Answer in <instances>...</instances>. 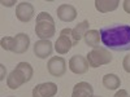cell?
<instances>
[{
  "label": "cell",
  "instance_id": "obj_1",
  "mask_svg": "<svg viewBox=\"0 0 130 97\" xmlns=\"http://www.w3.org/2000/svg\"><path fill=\"white\" fill-rule=\"evenodd\" d=\"M100 39L107 49L115 52L130 51V25H111L100 29Z\"/></svg>",
  "mask_w": 130,
  "mask_h": 97
},
{
  "label": "cell",
  "instance_id": "obj_2",
  "mask_svg": "<svg viewBox=\"0 0 130 97\" xmlns=\"http://www.w3.org/2000/svg\"><path fill=\"white\" fill-rule=\"evenodd\" d=\"M56 32L55 21L52 16L47 12H40L37 16V25H35V34L40 40H50Z\"/></svg>",
  "mask_w": 130,
  "mask_h": 97
},
{
  "label": "cell",
  "instance_id": "obj_3",
  "mask_svg": "<svg viewBox=\"0 0 130 97\" xmlns=\"http://www.w3.org/2000/svg\"><path fill=\"white\" fill-rule=\"evenodd\" d=\"M86 60H87L90 67L96 69L99 66H103V65L111 63L113 57L111 55V52L108 51L105 47H98V48H94L91 52L87 53Z\"/></svg>",
  "mask_w": 130,
  "mask_h": 97
},
{
  "label": "cell",
  "instance_id": "obj_4",
  "mask_svg": "<svg viewBox=\"0 0 130 97\" xmlns=\"http://www.w3.org/2000/svg\"><path fill=\"white\" fill-rule=\"evenodd\" d=\"M74 47L72 38V29H62L55 43V51L59 55H65Z\"/></svg>",
  "mask_w": 130,
  "mask_h": 97
},
{
  "label": "cell",
  "instance_id": "obj_5",
  "mask_svg": "<svg viewBox=\"0 0 130 97\" xmlns=\"http://www.w3.org/2000/svg\"><path fill=\"white\" fill-rule=\"evenodd\" d=\"M47 70L55 78L64 77V74L67 72V61L60 56L51 57L50 61L47 62Z\"/></svg>",
  "mask_w": 130,
  "mask_h": 97
},
{
  "label": "cell",
  "instance_id": "obj_6",
  "mask_svg": "<svg viewBox=\"0 0 130 97\" xmlns=\"http://www.w3.org/2000/svg\"><path fill=\"white\" fill-rule=\"evenodd\" d=\"M69 70L73 74H77V75H82L86 74L89 71L90 65L86 60V57L81 56V55H74L70 60H69Z\"/></svg>",
  "mask_w": 130,
  "mask_h": 97
},
{
  "label": "cell",
  "instance_id": "obj_7",
  "mask_svg": "<svg viewBox=\"0 0 130 97\" xmlns=\"http://www.w3.org/2000/svg\"><path fill=\"white\" fill-rule=\"evenodd\" d=\"M16 17L18 21L24 23L30 22L32 17H34V7H32V4H30L29 2L20 3L16 8Z\"/></svg>",
  "mask_w": 130,
  "mask_h": 97
},
{
  "label": "cell",
  "instance_id": "obj_8",
  "mask_svg": "<svg viewBox=\"0 0 130 97\" xmlns=\"http://www.w3.org/2000/svg\"><path fill=\"white\" fill-rule=\"evenodd\" d=\"M57 93V85L52 82L38 84L32 89V97H53Z\"/></svg>",
  "mask_w": 130,
  "mask_h": 97
},
{
  "label": "cell",
  "instance_id": "obj_9",
  "mask_svg": "<svg viewBox=\"0 0 130 97\" xmlns=\"http://www.w3.org/2000/svg\"><path fill=\"white\" fill-rule=\"evenodd\" d=\"M30 47V38L25 32H20L14 36V41H13V48L12 52L16 55H22L25 53Z\"/></svg>",
  "mask_w": 130,
  "mask_h": 97
},
{
  "label": "cell",
  "instance_id": "obj_10",
  "mask_svg": "<svg viewBox=\"0 0 130 97\" xmlns=\"http://www.w3.org/2000/svg\"><path fill=\"white\" fill-rule=\"evenodd\" d=\"M53 44L50 40H38L34 44V55L42 60L50 57L53 52Z\"/></svg>",
  "mask_w": 130,
  "mask_h": 97
},
{
  "label": "cell",
  "instance_id": "obj_11",
  "mask_svg": "<svg viewBox=\"0 0 130 97\" xmlns=\"http://www.w3.org/2000/svg\"><path fill=\"white\" fill-rule=\"evenodd\" d=\"M57 17L62 22H73L77 18V9L69 4H61L57 8Z\"/></svg>",
  "mask_w": 130,
  "mask_h": 97
},
{
  "label": "cell",
  "instance_id": "obj_12",
  "mask_svg": "<svg viewBox=\"0 0 130 97\" xmlns=\"http://www.w3.org/2000/svg\"><path fill=\"white\" fill-rule=\"evenodd\" d=\"M25 83H27V79L18 69L10 71V74L7 77V85L10 89H17Z\"/></svg>",
  "mask_w": 130,
  "mask_h": 97
},
{
  "label": "cell",
  "instance_id": "obj_13",
  "mask_svg": "<svg viewBox=\"0 0 130 97\" xmlns=\"http://www.w3.org/2000/svg\"><path fill=\"white\" fill-rule=\"evenodd\" d=\"M94 96V88L87 82H79L73 87L72 97H92Z\"/></svg>",
  "mask_w": 130,
  "mask_h": 97
},
{
  "label": "cell",
  "instance_id": "obj_14",
  "mask_svg": "<svg viewBox=\"0 0 130 97\" xmlns=\"http://www.w3.org/2000/svg\"><path fill=\"white\" fill-rule=\"evenodd\" d=\"M89 27H90L89 21L85 19V21H82V22H79L74 29H72V38H73L74 45H77L78 43H79V40L83 39L85 34L89 31Z\"/></svg>",
  "mask_w": 130,
  "mask_h": 97
},
{
  "label": "cell",
  "instance_id": "obj_15",
  "mask_svg": "<svg viewBox=\"0 0 130 97\" xmlns=\"http://www.w3.org/2000/svg\"><path fill=\"white\" fill-rule=\"evenodd\" d=\"M120 5L118 0H95V8L100 13H108L113 12Z\"/></svg>",
  "mask_w": 130,
  "mask_h": 97
},
{
  "label": "cell",
  "instance_id": "obj_16",
  "mask_svg": "<svg viewBox=\"0 0 130 97\" xmlns=\"http://www.w3.org/2000/svg\"><path fill=\"white\" fill-rule=\"evenodd\" d=\"M83 40H85V44L87 45V47H91V48L100 47V45H99V43L102 41V39H100V32L98 31V30H89V31L85 34Z\"/></svg>",
  "mask_w": 130,
  "mask_h": 97
},
{
  "label": "cell",
  "instance_id": "obj_17",
  "mask_svg": "<svg viewBox=\"0 0 130 97\" xmlns=\"http://www.w3.org/2000/svg\"><path fill=\"white\" fill-rule=\"evenodd\" d=\"M103 85L107 89H117L121 85V79L116 74H107L103 77Z\"/></svg>",
  "mask_w": 130,
  "mask_h": 97
},
{
  "label": "cell",
  "instance_id": "obj_18",
  "mask_svg": "<svg viewBox=\"0 0 130 97\" xmlns=\"http://www.w3.org/2000/svg\"><path fill=\"white\" fill-rule=\"evenodd\" d=\"M16 69H18L21 72H22V74L25 75L26 79H27V82H30V80H31L32 74H34V70H32L31 65H30L29 62H20V63H17Z\"/></svg>",
  "mask_w": 130,
  "mask_h": 97
},
{
  "label": "cell",
  "instance_id": "obj_19",
  "mask_svg": "<svg viewBox=\"0 0 130 97\" xmlns=\"http://www.w3.org/2000/svg\"><path fill=\"white\" fill-rule=\"evenodd\" d=\"M13 41H14V36H4L0 41V45H2L3 49L5 51H9L12 52V48H13Z\"/></svg>",
  "mask_w": 130,
  "mask_h": 97
},
{
  "label": "cell",
  "instance_id": "obj_20",
  "mask_svg": "<svg viewBox=\"0 0 130 97\" xmlns=\"http://www.w3.org/2000/svg\"><path fill=\"white\" fill-rule=\"evenodd\" d=\"M122 67H124V70L126 72L130 74V53H129L127 56L124 57V60H122Z\"/></svg>",
  "mask_w": 130,
  "mask_h": 97
},
{
  "label": "cell",
  "instance_id": "obj_21",
  "mask_svg": "<svg viewBox=\"0 0 130 97\" xmlns=\"http://www.w3.org/2000/svg\"><path fill=\"white\" fill-rule=\"evenodd\" d=\"M113 97H129V94H127V91H125V89H120V91H117V92H116V94H115Z\"/></svg>",
  "mask_w": 130,
  "mask_h": 97
},
{
  "label": "cell",
  "instance_id": "obj_22",
  "mask_svg": "<svg viewBox=\"0 0 130 97\" xmlns=\"http://www.w3.org/2000/svg\"><path fill=\"white\" fill-rule=\"evenodd\" d=\"M122 7H124L125 12L130 14V0H124V2H122Z\"/></svg>",
  "mask_w": 130,
  "mask_h": 97
},
{
  "label": "cell",
  "instance_id": "obj_23",
  "mask_svg": "<svg viewBox=\"0 0 130 97\" xmlns=\"http://www.w3.org/2000/svg\"><path fill=\"white\" fill-rule=\"evenodd\" d=\"M0 69H2V75H0V80H4L5 79V66H4V65L2 63V65H0Z\"/></svg>",
  "mask_w": 130,
  "mask_h": 97
},
{
  "label": "cell",
  "instance_id": "obj_24",
  "mask_svg": "<svg viewBox=\"0 0 130 97\" xmlns=\"http://www.w3.org/2000/svg\"><path fill=\"white\" fill-rule=\"evenodd\" d=\"M2 4H3L4 7H12L13 4H16V0H13V2H5V0H3Z\"/></svg>",
  "mask_w": 130,
  "mask_h": 97
},
{
  "label": "cell",
  "instance_id": "obj_25",
  "mask_svg": "<svg viewBox=\"0 0 130 97\" xmlns=\"http://www.w3.org/2000/svg\"><path fill=\"white\" fill-rule=\"evenodd\" d=\"M92 97H100V96H92Z\"/></svg>",
  "mask_w": 130,
  "mask_h": 97
},
{
  "label": "cell",
  "instance_id": "obj_26",
  "mask_svg": "<svg viewBox=\"0 0 130 97\" xmlns=\"http://www.w3.org/2000/svg\"><path fill=\"white\" fill-rule=\"evenodd\" d=\"M10 97H12V96H10Z\"/></svg>",
  "mask_w": 130,
  "mask_h": 97
},
{
  "label": "cell",
  "instance_id": "obj_27",
  "mask_svg": "<svg viewBox=\"0 0 130 97\" xmlns=\"http://www.w3.org/2000/svg\"><path fill=\"white\" fill-rule=\"evenodd\" d=\"M129 97H130V96H129Z\"/></svg>",
  "mask_w": 130,
  "mask_h": 97
}]
</instances>
